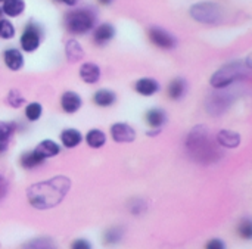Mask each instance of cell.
Masks as SVG:
<instances>
[{
    "instance_id": "30",
    "label": "cell",
    "mask_w": 252,
    "mask_h": 249,
    "mask_svg": "<svg viewBox=\"0 0 252 249\" xmlns=\"http://www.w3.org/2000/svg\"><path fill=\"white\" fill-rule=\"evenodd\" d=\"M7 102H9V105H12L13 108H18V106H21V103L24 102V97L19 94L18 90H12V92L9 93V96H7Z\"/></svg>"
},
{
    "instance_id": "2",
    "label": "cell",
    "mask_w": 252,
    "mask_h": 249,
    "mask_svg": "<svg viewBox=\"0 0 252 249\" xmlns=\"http://www.w3.org/2000/svg\"><path fill=\"white\" fill-rule=\"evenodd\" d=\"M186 148L189 154L201 162H211L219 155L216 145L210 140V136L204 127H196L190 131L186 142Z\"/></svg>"
},
{
    "instance_id": "27",
    "label": "cell",
    "mask_w": 252,
    "mask_h": 249,
    "mask_svg": "<svg viewBox=\"0 0 252 249\" xmlns=\"http://www.w3.org/2000/svg\"><path fill=\"white\" fill-rule=\"evenodd\" d=\"M43 115V106L37 102H32V103H28L27 108H25V118L31 123L37 121L40 117Z\"/></svg>"
},
{
    "instance_id": "7",
    "label": "cell",
    "mask_w": 252,
    "mask_h": 249,
    "mask_svg": "<svg viewBox=\"0 0 252 249\" xmlns=\"http://www.w3.org/2000/svg\"><path fill=\"white\" fill-rule=\"evenodd\" d=\"M148 37L152 44H155L157 47L164 49V50H171L177 44L176 37L161 27H151L148 30Z\"/></svg>"
},
{
    "instance_id": "25",
    "label": "cell",
    "mask_w": 252,
    "mask_h": 249,
    "mask_svg": "<svg viewBox=\"0 0 252 249\" xmlns=\"http://www.w3.org/2000/svg\"><path fill=\"white\" fill-rule=\"evenodd\" d=\"M66 56H68V59L71 62H77V61H80L83 58V49H81L78 41H75V40L68 41V44H66Z\"/></svg>"
},
{
    "instance_id": "37",
    "label": "cell",
    "mask_w": 252,
    "mask_h": 249,
    "mask_svg": "<svg viewBox=\"0 0 252 249\" xmlns=\"http://www.w3.org/2000/svg\"><path fill=\"white\" fill-rule=\"evenodd\" d=\"M0 1H4V0H0Z\"/></svg>"
},
{
    "instance_id": "32",
    "label": "cell",
    "mask_w": 252,
    "mask_h": 249,
    "mask_svg": "<svg viewBox=\"0 0 252 249\" xmlns=\"http://www.w3.org/2000/svg\"><path fill=\"white\" fill-rule=\"evenodd\" d=\"M7 192H9V182L4 176L0 174V201L7 195Z\"/></svg>"
},
{
    "instance_id": "17",
    "label": "cell",
    "mask_w": 252,
    "mask_h": 249,
    "mask_svg": "<svg viewBox=\"0 0 252 249\" xmlns=\"http://www.w3.org/2000/svg\"><path fill=\"white\" fill-rule=\"evenodd\" d=\"M115 100H117V94L108 89H100V90L94 92V94H93L94 105L100 106V108H109L115 103Z\"/></svg>"
},
{
    "instance_id": "1",
    "label": "cell",
    "mask_w": 252,
    "mask_h": 249,
    "mask_svg": "<svg viewBox=\"0 0 252 249\" xmlns=\"http://www.w3.org/2000/svg\"><path fill=\"white\" fill-rule=\"evenodd\" d=\"M71 182L63 176H56L46 182L35 183L27 190V199L35 210H49L59 205L66 196Z\"/></svg>"
},
{
    "instance_id": "6",
    "label": "cell",
    "mask_w": 252,
    "mask_h": 249,
    "mask_svg": "<svg viewBox=\"0 0 252 249\" xmlns=\"http://www.w3.org/2000/svg\"><path fill=\"white\" fill-rule=\"evenodd\" d=\"M190 15L196 21L205 22V24H214L221 18L219 6L211 3V1H202V3H198V4L192 6Z\"/></svg>"
},
{
    "instance_id": "35",
    "label": "cell",
    "mask_w": 252,
    "mask_h": 249,
    "mask_svg": "<svg viewBox=\"0 0 252 249\" xmlns=\"http://www.w3.org/2000/svg\"><path fill=\"white\" fill-rule=\"evenodd\" d=\"M114 0H97V3L99 4H102V6H108V4H111Z\"/></svg>"
},
{
    "instance_id": "14",
    "label": "cell",
    "mask_w": 252,
    "mask_h": 249,
    "mask_svg": "<svg viewBox=\"0 0 252 249\" xmlns=\"http://www.w3.org/2000/svg\"><path fill=\"white\" fill-rule=\"evenodd\" d=\"M134 90L142 96H152L159 90V83L154 78L145 77L134 83Z\"/></svg>"
},
{
    "instance_id": "13",
    "label": "cell",
    "mask_w": 252,
    "mask_h": 249,
    "mask_svg": "<svg viewBox=\"0 0 252 249\" xmlns=\"http://www.w3.org/2000/svg\"><path fill=\"white\" fill-rule=\"evenodd\" d=\"M43 159H49V158H53L56 155H59L61 152V146L55 142V140H50V139H46V140H41L35 149H34Z\"/></svg>"
},
{
    "instance_id": "26",
    "label": "cell",
    "mask_w": 252,
    "mask_h": 249,
    "mask_svg": "<svg viewBox=\"0 0 252 249\" xmlns=\"http://www.w3.org/2000/svg\"><path fill=\"white\" fill-rule=\"evenodd\" d=\"M123 239V230L120 227H111L103 235V242L106 245H117Z\"/></svg>"
},
{
    "instance_id": "29",
    "label": "cell",
    "mask_w": 252,
    "mask_h": 249,
    "mask_svg": "<svg viewBox=\"0 0 252 249\" xmlns=\"http://www.w3.org/2000/svg\"><path fill=\"white\" fill-rule=\"evenodd\" d=\"M238 233L241 235V238H244L245 241H250L252 238V223L250 220H244L241 221L239 227H238Z\"/></svg>"
},
{
    "instance_id": "22",
    "label": "cell",
    "mask_w": 252,
    "mask_h": 249,
    "mask_svg": "<svg viewBox=\"0 0 252 249\" xmlns=\"http://www.w3.org/2000/svg\"><path fill=\"white\" fill-rule=\"evenodd\" d=\"M86 143L90 148H93V149H99V148H102L106 143V136H105V133L102 130L92 128L86 134Z\"/></svg>"
},
{
    "instance_id": "33",
    "label": "cell",
    "mask_w": 252,
    "mask_h": 249,
    "mask_svg": "<svg viewBox=\"0 0 252 249\" xmlns=\"http://www.w3.org/2000/svg\"><path fill=\"white\" fill-rule=\"evenodd\" d=\"M205 249H226V245L221 239H211L207 242Z\"/></svg>"
},
{
    "instance_id": "8",
    "label": "cell",
    "mask_w": 252,
    "mask_h": 249,
    "mask_svg": "<svg viewBox=\"0 0 252 249\" xmlns=\"http://www.w3.org/2000/svg\"><path fill=\"white\" fill-rule=\"evenodd\" d=\"M111 136L117 143H131L136 139V131L126 123H117L111 127Z\"/></svg>"
},
{
    "instance_id": "19",
    "label": "cell",
    "mask_w": 252,
    "mask_h": 249,
    "mask_svg": "<svg viewBox=\"0 0 252 249\" xmlns=\"http://www.w3.org/2000/svg\"><path fill=\"white\" fill-rule=\"evenodd\" d=\"M217 142L224 148H238L241 145V136L236 131L221 130L217 133Z\"/></svg>"
},
{
    "instance_id": "9",
    "label": "cell",
    "mask_w": 252,
    "mask_h": 249,
    "mask_svg": "<svg viewBox=\"0 0 252 249\" xmlns=\"http://www.w3.org/2000/svg\"><path fill=\"white\" fill-rule=\"evenodd\" d=\"M114 37H115V27L112 24L103 22V24H99L97 27H94L93 41L97 46H103V44L109 43Z\"/></svg>"
},
{
    "instance_id": "15",
    "label": "cell",
    "mask_w": 252,
    "mask_h": 249,
    "mask_svg": "<svg viewBox=\"0 0 252 249\" xmlns=\"http://www.w3.org/2000/svg\"><path fill=\"white\" fill-rule=\"evenodd\" d=\"M83 142V134L77 128H66L61 133V143L66 149L77 148Z\"/></svg>"
},
{
    "instance_id": "34",
    "label": "cell",
    "mask_w": 252,
    "mask_h": 249,
    "mask_svg": "<svg viewBox=\"0 0 252 249\" xmlns=\"http://www.w3.org/2000/svg\"><path fill=\"white\" fill-rule=\"evenodd\" d=\"M58 1H61V3H63L66 6H75L78 0H58Z\"/></svg>"
},
{
    "instance_id": "11",
    "label": "cell",
    "mask_w": 252,
    "mask_h": 249,
    "mask_svg": "<svg viewBox=\"0 0 252 249\" xmlns=\"http://www.w3.org/2000/svg\"><path fill=\"white\" fill-rule=\"evenodd\" d=\"M3 62L10 71H19L24 66V56L21 50L9 47L3 52Z\"/></svg>"
},
{
    "instance_id": "4",
    "label": "cell",
    "mask_w": 252,
    "mask_h": 249,
    "mask_svg": "<svg viewBox=\"0 0 252 249\" xmlns=\"http://www.w3.org/2000/svg\"><path fill=\"white\" fill-rule=\"evenodd\" d=\"M248 72H250V63L248 65H244L242 62L227 63L214 72V75L211 77V86L214 89H226L233 83L248 77Z\"/></svg>"
},
{
    "instance_id": "3",
    "label": "cell",
    "mask_w": 252,
    "mask_h": 249,
    "mask_svg": "<svg viewBox=\"0 0 252 249\" xmlns=\"http://www.w3.org/2000/svg\"><path fill=\"white\" fill-rule=\"evenodd\" d=\"M65 28L68 32L81 35L96 27V13L90 7H80L69 10L65 15Z\"/></svg>"
},
{
    "instance_id": "5",
    "label": "cell",
    "mask_w": 252,
    "mask_h": 249,
    "mask_svg": "<svg viewBox=\"0 0 252 249\" xmlns=\"http://www.w3.org/2000/svg\"><path fill=\"white\" fill-rule=\"evenodd\" d=\"M41 38H43V31H41V27L34 22V21H30L22 34H21V38H19V44H21V49L24 52H34L38 49L40 43H41Z\"/></svg>"
},
{
    "instance_id": "16",
    "label": "cell",
    "mask_w": 252,
    "mask_h": 249,
    "mask_svg": "<svg viewBox=\"0 0 252 249\" xmlns=\"http://www.w3.org/2000/svg\"><path fill=\"white\" fill-rule=\"evenodd\" d=\"M145 121L151 128H159L167 121V114L161 108H152L145 114Z\"/></svg>"
},
{
    "instance_id": "18",
    "label": "cell",
    "mask_w": 252,
    "mask_h": 249,
    "mask_svg": "<svg viewBox=\"0 0 252 249\" xmlns=\"http://www.w3.org/2000/svg\"><path fill=\"white\" fill-rule=\"evenodd\" d=\"M46 159H43L34 149L32 151H28V152H24L19 158V164L22 168L25 170H32V168H37L40 165L44 164Z\"/></svg>"
},
{
    "instance_id": "28",
    "label": "cell",
    "mask_w": 252,
    "mask_h": 249,
    "mask_svg": "<svg viewBox=\"0 0 252 249\" xmlns=\"http://www.w3.org/2000/svg\"><path fill=\"white\" fill-rule=\"evenodd\" d=\"M15 35V27L10 21L7 19H0V38L3 40H10Z\"/></svg>"
},
{
    "instance_id": "31",
    "label": "cell",
    "mask_w": 252,
    "mask_h": 249,
    "mask_svg": "<svg viewBox=\"0 0 252 249\" xmlns=\"http://www.w3.org/2000/svg\"><path fill=\"white\" fill-rule=\"evenodd\" d=\"M71 249H93L92 244L87 239H75L71 244Z\"/></svg>"
},
{
    "instance_id": "21",
    "label": "cell",
    "mask_w": 252,
    "mask_h": 249,
    "mask_svg": "<svg viewBox=\"0 0 252 249\" xmlns=\"http://www.w3.org/2000/svg\"><path fill=\"white\" fill-rule=\"evenodd\" d=\"M186 89H188V86L183 78H174L170 81V84L167 87V94L171 100H179L185 96Z\"/></svg>"
},
{
    "instance_id": "36",
    "label": "cell",
    "mask_w": 252,
    "mask_h": 249,
    "mask_svg": "<svg viewBox=\"0 0 252 249\" xmlns=\"http://www.w3.org/2000/svg\"><path fill=\"white\" fill-rule=\"evenodd\" d=\"M1 16H3V12H1V7H0V19H1Z\"/></svg>"
},
{
    "instance_id": "24",
    "label": "cell",
    "mask_w": 252,
    "mask_h": 249,
    "mask_svg": "<svg viewBox=\"0 0 252 249\" xmlns=\"http://www.w3.org/2000/svg\"><path fill=\"white\" fill-rule=\"evenodd\" d=\"M13 131H15L13 124L0 121V154L7 149V143H9V139Z\"/></svg>"
},
{
    "instance_id": "12",
    "label": "cell",
    "mask_w": 252,
    "mask_h": 249,
    "mask_svg": "<svg viewBox=\"0 0 252 249\" xmlns=\"http://www.w3.org/2000/svg\"><path fill=\"white\" fill-rule=\"evenodd\" d=\"M80 78L87 84H94L100 78V68L93 62H86L80 66Z\"/></svg>"
},
{
    "instance_id": "10",
    "label": "cell",
    "mask_w": 252,
    "mask_h": 249,
    "mask_svg": "<svg viewBox=\"0 0 252 249\" xmlns=\"http://www.w3.org/2000/svg\"><path fill=\"white\" fill-rule=\"evenodd\" d=\"M81 96L75 92H65L61 96V108L66 114H75L81 108Z\"/></svg>"
},
{
    "instance_id": "20",
    "label": "cell",
    "mask_w": 252,
    "mask_h": 249,
    "mask_svg": "<svg viewBox=\"0 0 252 249\" xmlns=\"http://www.w3.org/2000/svg\"><path fill=\"white\" fill-rule=\"evenodd\" d=\"M1 3H3L0 6L1 12L9 18H16L25 10V1L24 0H4Z\"/></svg>"
},
{
    "instance_id": "23",
    "label": "cell",
    "mask_w": 252,
    "mask_h": 249,
    "mask_svg": "<svg viewBox=\"0 0 252 249\" xmlns=\"http://www.w3.org/2000/svg\"><path fill=\"white\" fill-rule=\"evenodd\" d=\"M21 249H58V247H56L53 239L43 236V238L31 239L30 242H27Z\"/></svg>"
}]
</instances>
